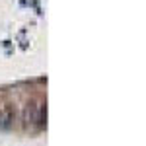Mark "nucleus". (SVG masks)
<instances>
[{
  "label": "nucleus",
  "instance_id": "2",
  "mask_svg": "<svg viewBox=\"0 0 146 146\" xmlns=\"http://www.w3.org/2000/svg\"><path fill=\"white\" fill-rule=\"evenodd\" d=\"M12 119H14V117H12L10 109L2 111V113H0V127H2V129H8V127L12 125Z\"/></svg>",
  "mask_w": 146,
  "mask_h": 146
},
{
  "label": "nucleus",
  "instance_id": "1",
  "mask_svg": "<svg viewBox=\"0 0 146 146\" xmlns=\"http://www.w3.org/2000/svg\"><path fill=\"white\" fill-rule=\"evenodd\" d=\"M47 119V109L39 103H27L23 107V125L29 127V125H43V121Z\"/></svg>",
  "mask_w": 146,
  "mask_h": 146
}]
</instances>
